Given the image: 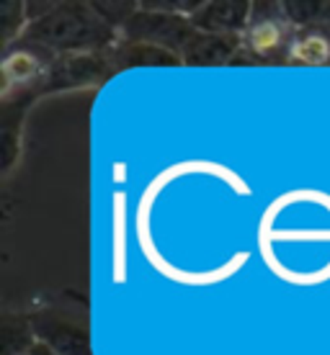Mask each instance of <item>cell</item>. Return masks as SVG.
Listing matches in <instances>:
<instances>
[{"instance_id":"cell-7","label":"cell","mask_w":330,"mask_h":355,"mask_svg":"<svg viewBox=\"0 0 330 355\" xmlns=\"http://www.w3.org/2000/svg\"><path fill=\"white\" fill-rule=\"evenodd\" d=\"M165 175H168V180L173 183L176 178L181 175H194V173H199V175H215L220 178V180H224L227 186L235 191V193L240 196H250V186L242 180L238 173H232L230 168H224V165H220V162H209V160H188V162H176V165H170V168L163 170Z\"/></svg>"},{"instance_id":"cell-5","label":"cell","mask_w":330,"mask_h":355,"mask_svg":"<svg viewBox=\"0 0 330 355\" xmlns=\"http://www.w3.org/2000/svg\"><path fill=\"white\" fill-rule=\"evenodd\" d=\"M250 13L253 6L235 0V3H201L199 10L191 16V24L197 26V31L204 34H245V28L250 24Z\"/></svg>"},{"instance_id":"cell-8","label":"cell","mask_w":330,"mask_h":355,"mask_svg":"<svg viewBox=\"0 0 330 355\" xmlns=\"http://www.w3.org/2000/svg\"><path fill=\"white\" fill-rule=\"evenodd\" d=\"M289 57L302 64H322L330 60V34L328 31H304L295 36L289 44Z\"/></svg>"},{"instance_id":"cell-10","label":"cell","mask_w":330,"mask_h":355,"mask_svg":"<svg viewBox=\"0 0 330 355\" xmlns=\"http://www.w3.org/2000/svg\"><path fill=\"white\" fill-rule=\"evenodd\" d=\"M39 64H42V57L34 52V46L21 42L18 49L6 54L3 70H6L8 83H26L28 78H34L36 72H39Z\"/></svg>"},{"instance_id":"cell-15","label":"cell","mask_w":330,"mask_h":355,"mask_svg":"<svg viewBox=\"0 0 330 355\" xmlns=\"http://www.w3.org/2000/svg\"><path fill=\"white\" fill-rule=\"evenodd\" d=\"M21 355H57V353H54V350H52L49 345H47V343H42V340H36L34 345L28 347L26 353H21Z\"/></svg>"},{"instance_id":"cell-4","label":"cell","mask_w":330,"mask_h":355,"mask_svg":"<svg viewBox=\"0 0 330 355\" xmlns=\"http://www.w3.org/2000/svg\"><path fill=\"white\" fill-rule=\"evenodd\" d=\"M36 340H42L52 347L57 355H90L88 329L81 322L60 317L54 311H39L31 320Z\"/></svg>"},{"instance_id":"cell-14","label":"cell","mask_w":330,"mask_h":355,"mask_svg":"<svg viewBox=\"0 0 330 355\" xmlns=\"http://www.w3.org/2000/svg\"><path fill=\"white\" fill-rule=\"evenodd\" d=\"M93 8H96V13H99L111 28H116V26L124 28L126 21L140 10L134 3H126V6L124 3H104V6H101V3H93Z\"/></svg>"},{"instance_id":"cell-3","label":"cell","mask_w":330,"mask_h":355,"mask_svg":"<svg viewBox=\"0 0 330 355\" xmlns=\"http://www.w3.org/2000/svg\"><path fill=\"white\" fill-rule=\"evenodd\" d=\"M292 26L281 3H253L250 24L242 34V44L258 57H271L292 44Z\"/></svg>"},{"instance_id":"cell-2","label":"cell","mask_w":330,"mask_h":355,"mask_svg":"<svg viewBox=\"0 0 330 355\" xmlns=\"http://www.w3.org/2000/svg\"><path fill=\"white\" fill-rule=\"evenodd\" d=\"M122 31H124V42L158 46V49H165V52L176 54L181 60L191 36L197 34V26L191 24L188 16L140 8L126 21V26Z\"/></svg>"},{"instance_id":"cell-12","label":"cell","mask_w":330,"mask_h":355,"mask_svg":"<svg viewBox=\"0 0 330 355\" xmlns=\"http://www.w3.org/2000/svg\"><path fill=\"white\" fill-rule=\"evenodd\" d=\"M122 204L124 196H114V284L126 281V250H124V237H122Z\"/></svg>"},{"instance_id":"cell-1","label":"cell","mask_w":330,"mask_h":355,"mask_svg":"<svg viewBox=\"0 0 330 355\" xmlns=\"http://www.w3.org/2000/svg\"><path fill=\"white\" fill-rule=\"evenodd\" d=\"M21 42L47 52H88L114 42V28L85 3H54L47 16L31 21Z\"/></svg>"},{"instance_id":"cell-13","label":"cell","mask_w":330,"mask_h":355,"mask_svg":"<svg viewBox=\"0 0 330 355\" xmlns=\"http://www.w3.org/2000/svg\"><path fill=\"white\" fill-rule=\"evenodd\" d=\"M289 24L295 26H310V24H320V16L325 10V3H281Z\"/></svg>"},{"instance_id":"cell-16","label":"cell","mask_w":330,"mask_h":355,"mask_svg":"<svg viewBox=\"0 0 330 355\" xmlns=\"http://www.w3.org/2000/svg\"><path fill=\"white\" fill-rule=\"evenodd\" d=\"M320 26L330 34V3H325V10H322V16H320Z\"/></svg>"},{"instance_id":"cell-9","label":"cell","mask_w":330,"mask_h":355,"mask_svg":"<svg viewBox=\"0 0 330 355\" xmlns=\"http://www.w3.org/2000/svg\"><path fill=\"white\" fill-rule=\"evenodd\" d=\"M116 62L124 64V67H140V64H150V67L168 64V67H176V64H181V60L176 54L165 52V49H158V46L124 42V44L116 49Z\"/></svg>"},{"instance_id":"cell-17","label":"cell","mask_w":330,"mask_h":355,"mask_svg":"<svg viewBox=\"0 0 330 355\" xmlns=\"http://www.w3.org/2000/svg\"><path fill=\"white\" fill-rule=\"evenodd\" d=\"M122 178H126V165H122V162H116V165H114V180L119 183Z\"/></svg>"},{"instance_id":"cell-6","label":"cell","mask_w":330,"mask_h":355,"mask_svg":"<svg viewBox=\"0 0 330 355\" xmlns=\"http://www.w3.org/2000/svg\"><path fill=\"white\" fill-rule=\"evenodd\" d=\"M242 46V36L235 34H204L197 31L186 44L181 62L191 64V67H217V64H227L238 54Z\"/></svg>"},{"instance_id":"cell-11","label":"cell","mask_w":330,"mask_h":355,"mask_svg":"<svg viewBox=\"0 0 330 355\" xmlns=\"http://www.w3.org/2000/svg\"><path fill=\"white\" fill-rule=\"evenodd\" d=\"M36 343V335L31 324H26L18 317H6L3 320V347L6 355H21Z\"/></svg>"}]
</instances>
